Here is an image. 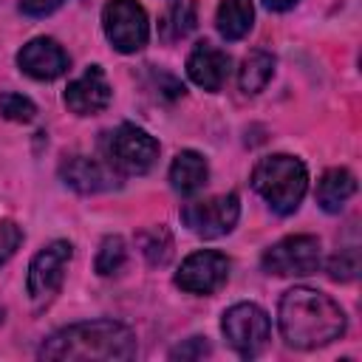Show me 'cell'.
<instances>
[{
  "label": "cell",
  "instance_id": "6da1fadb",
  "mask_svg": "<svg viewBox=\"0 0 362 362\" xmlns=\"http://www.w3.org/2000/svg\"><path fill=\"white\" fill-rule=\"evenodd\" d=\"M277 322L286 345L303 351L328 345L345 334V311L339 303L308 286H294L280 297Z\"/></svg>",
  "mask_w": 362,
  "mask_h": 362
},
{
  "label": "cell",
  "instance_id": "7a4b0ae2",
  "mask_svg": "<svg viewBox=\"0 0 362 362\" xmlns=\"http://www.w3.org/2000/svg\"><path fill=\"white\" fill-rule=\"evenodd\" d=\"M136 334L116 320H88L54 331L40 345V359H102V362H127L136 356Z\"/></svg>",
  "mask_w": 362,
  "mask_h": 362
},
{
  "label": "cell",
  "instance_id": "3957f363",
  "mask_svg": "<svg viewBox=\"0 0 362 362\" xmlns=\"http://www.w3.org/2000/svg\"><path fill=\"white\" fill-rule=\"evenodd\" d=\"M252 187L277 215H291L300 209L308 189V170L297 156L274 153L255 164Z\"/></svg>",
  "mask_w": 362,
  "mask_h": 362
},
{
  "label": "cell",
  "instance_id": "277c9868",
  "mask_svg": "<svg viewBox=\"0 0 362 362\" xmlns=\"http://www.w3.org/2000/svg\"><path fill=\"white\" fill-rule=\"evenodd\" d=\"M102 156L119 175H144L158 158V141L147 130L124 122L102 136Z\"/></svg>",
  "mask_w": 362,
  "mask_h": 362
},
{
  "label": "cell",
  "instance_id": "5b68a950",
  "mask_svg": "<svg viewBox=\"0 0 362 362\" xmlns=\"http://www.w3.org/2000/svg\"><path fill=\"white\" fill-rule=\"evenodd\" d=\"M102 28L119 54L141 51L150 37V20L139 0H107L102 8Z\"/></svg>",
  "mask_w": 362,
  "mask_h": 362
},
{
  "label": "cell",
  "instance_id": "8992f818",
  "mask_svg": "<svg viewBox=\"0 0 362 362\" xmlns=\"http://www.w3.org/2000/svg\"><path fill=\"white\" fill-rule=\"evenodd\" d=\"M221 331L243 359H252L266 348L272 337V320L255 303H235L232 308L223 311Z\"/></svg>",
  "mask_w": 362,
  "mask_h": 362
},
{
  "label": "cell",
  "instance_id": "52a82bcc",
  "mask_svg": "<svg viewBox=\"0 0 362 362\" xmlns=\"http://www.w3.org/2000/svg\"><path fill=\"white\" fill-rule=\"evenodd\" d=\"M74 257V246L68 240H51L45 249H40L28 263L25 288L34 305H45L54 300V294L62 288L65 269Z\"/></svg>",
  "mask_w": 362,
  "mask_h": 362
},
{
  "label": "cell",
  "instance_id": "ba28073f",
  "mask_svg": "<svg viewBox=\"0 0 362 362\" xmlns=\"http://www.w3.org/2000/svg\"><path fill=\"white\" fill-rule=\"evenodd\" d=\"M240 218V201L235 192L226 195H212V198H201V201H189L181 209V221L189 232H195L204 240L229 235L235 229Z\"/></svg>",
  "mask_w": 362,
  "mask_h": 362
},
{
  "label": "cell",
  "instance_id": "9c48e42d",
  "mask_svg": "<svg viewBox=\"0 0 362 362\" xmlns=\"http://www.w3.org/2000/svg\"><path fill=\"white\" fill-rule=\"evenodd\" d=\"M266 274L305 277L320 269V240L314 235H288L272 243L260 257Z\"/></svg>",
  "mask_w": 362,
  "mask_h": 362
},
{
  "label": "cell",
  "instance_id": "30bf717a",
  "mask_svg": "<svg viewBox=\"0 0 362 362\" xmlns=\"http://www.w3.org/2000/svg\"><path fill=\"white\" fill-rule=\"evenodd\" d=\"M226 277H229L226 255L215 249H201L181 263V269L175 272V286L189 294H212L226 283Z\"/></svg>",
  "mask_w": 362,
  "mask_h": 362
},
{
  "label": "cell",
  "instance_id": "8fae6325",
  "mask_svg": "<svg viewBox=\"0 0 362 362\" xmlns=\"http://www.w3.org/2000/svg\"><path fill=\"white\" fill-rule=\"evenodd\" d=\"M17 65L25 76L40 79V82H51L57 76H62L71 65L65 48L51 40V37H34L28 40L20 51H17Z\"/></svg>",
  "mask_w": 362,
  "mask_h": 362
},
{
  "label": "cell",
  "instance_id": "7c38bea8",
  "mask_svg": "<svg viewBox=\"0 0 362 362\" xmlns=\"http://www.w3.org/2000/svg\"><path fill=\"white\" fill-rule=\"evenodd\" d=\"M113 99L110 82L102 71V65H88L82 76H76L68 88H65V105L71 113L76 116H93L102 113Z\"/></svg>",
  "mask_w": 362,
  "mask_h": 362
},
{
  "label": "cell",
  "instance_id": "4fadbf2b",
  "mask_svg": "<svg viewBox=\"0 0 362 362\" xmlns=\"http://www.w3.org/2000/svg\"><path fill=\"white\" fill-rule=\"evenodd\" d=\"M229 65H232V59H229L226 51H221L212 42L201 40V42H195V48L187 57V76L198 88L215 93V90L223 88V82L229 76Z\"/></svg>",
  "mask_w": 362,
  "mask_h": 362
},
{
  "label": "cell",
  "instance_id": "5bb4252c",
  "mask_svg": "<svg viewBox=\"0 0 362 362\" xmlns=\"http://www.w3.org/2000/svg\"><path fill=\"white\" fill-rule=\"evenodd\" d=\"M59 178L82 192V195H93V192H105L113 187V170L99 164L96 158H88V156H65L62 164H59Z\"/></svg>",
  "mask_w": 362,
  "mask_h": 362
},
{
  "label": "cell",
  "instance_id": "9a60e30c",
  "mask_svg": "<svg viewBox=\"0 0 362 362\" xmlns=\"http://www.w3.org/2000/svg\"><path fill=\"white\" fill-rule=\"evenodd\" d=\"M206 175H209L206 158L201 153H195V150H181L170 164V184L181 195L198 192L206 184Z\"/></svg>",
  "mask_w": 362,
  "mask_h": 362
},
{
  "label": "cell",
  "instance_id": "2e32d148",
  "mask_svg": "<svg viewBox=\"0 0 362 362\" xmlns=\"http://www.w3.org/2000/svg\"><path fill=\"white\" fill-rule=\"evenodd\" d=\"M356 192V178L351 170L345 167H331L322 173L320 184H317V204L325 209V212H339L348 198Z\"/></svg>",
  "mask_w": 362,
  "mask_h": 362
},
{
  "label": "cell",
  "instance_id": "e0dca14e",
  "mask_svg": "<svg viewBox=\"0 0 362 362\" xmlns=\"http://www.w3.org/2000/svg\"><path fill=\"white\" fill-rule=\"evenodd\" d=\"M255 23V6L252 0H221L218 14H215V28L223 40L235 42L252 31Z\"/></svg>",
  "mask_w": 362,
  "mask_h": 362
},
{
  "label": "cell",
  "instance_id": "ac0fdd59",
  "mask_svg": "<svg viewBox=\"0 0 362 362\" xmlns=\"http://www.w3.org/2000/svg\"><path fill=\"white\" fill-rule=\"evenodd\" d=\"M198 25V6L195 0H175L167 14L158 23V34L164 42H178L184 37H189Z\"/></svg>",
  "mask_w": 362,
  "mask_h": 362
},
{
  "label": "cell",
  "instance_id": "d6986e66",
  "mask_svg": "<svg viewBox=\"0 0 362 362\" xmlns=\"http://www.w3.org/2000/svg\"><path fill=\"white\" fill-rule=\"evenodd\" d=\"M272 74H274V57L269 51H263V48H255L240 62L238 85H240L243 93H260L269 85Z\"/></svg>",
  "mask_w": 362,
  "mask_h": 362
},
{
  "label": "cell",
  "instance_id": "ffe728a7",
  "mask_svg": "<svg viewBox=\"0 0 362 362\" xmlns=\"http://www.w3.org/2000/svg\"><path fill=\"white\" fill-rule=\"evenodd\" d=\"M139 246H141V255L150 266H167L170 257H173V235L167 226H153V229H144L139 232Z\"/></svg>",
  "mask_w": 362,
  "mask_h": 362
},
{
  "label": "cell",
  "instance_id": "44dd1931",
  "mask_svg": "<svg viewBox=\"0 0 362 362\" xmlns=\"http://www.w3.org/2000/svg\"><path fill=\"white\" fill-rule=\"evenodd\" d=\"M124 260H127V246H124V240H122L119 235H107V238L99 243V252H96L93 266H96V274L110 277V274H116V272L124 266Z\"/></svg>",
  "mask_w": 362,
  "mask_h": 362
},
{
  "label": "cell",
  "instance_id": "7402d4cb",
  "mask_svg": "<svg viewBox=\"0 0 362 362\" xmlns=\"http://www.w3.org/2000/svg\"><path fill=\"white\" fill-rule=\"evenodd\" d=\"M0 116L8 119V122L28 124V122H34V116H37V105H34L28 96H23V93L3 90V93H0Z\"/></svg>",
  "mask_w": 362,
  "mask_h": 362
},
{
  "label": "cell",
  "instance_id": "603a6c76",
  "mask_svg": "<svg viewBox=\"0 0 362 362\" xmlns=\"http://www.w3.org/2000/svg\"><path fill=\"white\" fill-rule=\"evenodd\" d=\"M359 274V255L356 249H345L339 255H334L328 260V277L331 280H339V283H348Z\"/></svg>",
  "mask_w": 362,
  "mask_h": 362
},
{
  "label": "cell",
  "instance_id": "cb8c5ba5",
  "mask_svg": "<svg viewBox=\"0 0 362 362\" xmlns=\"http://www.w3.org/2000/svg\"><path fill=\"white\" fill-rule=\"evenodd\" d=\"M20 243H23V229L11 218H3L0 221V266L20 249Z\"/></svg>",
  "mask_w": 362,
  "mask_h": 362
},
{
  "label": "cell",
  "instance_id": "d4e9b609",
  "mask_svg": "<svg viewBox=\"0 0 362 362\" xmlns=\"http://www.w3.org/2000/svg\"><path fill=\"white\" fill-rule=\"evenodd\" d=\"M209 351H212V348H209L206 337H189V339H184L178 348L170 351V359H204Z\"/></svg>",
  "mask_w": 362,
  "mask_h": 362
},
{
  "label": "cell",
  "instance_id": "484cf974",
  "mask_svg": "<svg viewBox=\"0 0 362 362\" xmlns=\"http://www.w3.org/2000/svg\"><path fill=\"white\" fill-rule=\"evenodd\" d=\"M65 0H20V11L28 17H48L54 14Z\"/></svg>",
  "mask_w": 362,
  "mask_h": 362
},
{
  "label": "cell",
  "instance_id": "4316f807",
  "mask_svg": "<svg viewBox=\"0 0 362 362\" xmlns=\"http://www.w3.org/2000/svg\"><path fill=\"white\" fill-rule=\"evenodd\" d=\"M266 3V8H272V11H288V8H294L300 0H263Z\"/></svg>",
  "mask_w": 362,
  "mask_h": 362
},
{
  "label": "cell",
  "instance_id": "83f0119b",
  "mask_svg": "<svg viewBox=\"0 0 362 362\" xmlns=\"http://www.w3.org/2000/svg\"><path fill=\"white\" fill-rule=\"evenodd\" d=\"M3 314H6V311H3V305H0V322H3Z\"/></svg>",
  "mask_w": 362,
  "mask_h": 362
}]
</instances>
